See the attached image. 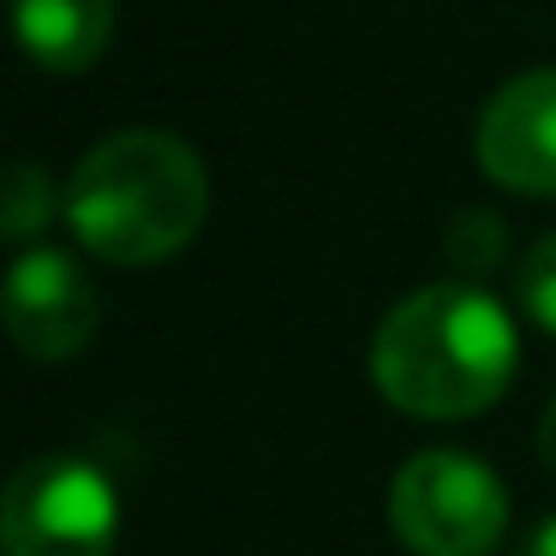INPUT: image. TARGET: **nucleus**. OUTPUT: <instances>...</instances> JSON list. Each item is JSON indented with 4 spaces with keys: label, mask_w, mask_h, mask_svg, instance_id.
<instances>
[{
    "label": "nucleus",
    "mask_w": 556,
    "mask_h": 556,
    "mask_svg": "<svg viewBox=\"0 0 556 556\" xmlns=\"http://www.w3.org/2000/svg\"><path fill=\"white\" fill-rule=\"evenodd\" d=\"M515 317L467 281L413 288L371 336V383L407 419H472L515 377Z\"/></svg>",
    "instance_id": "nucleus-1"
},
{
    "label": "nucleus",
    "mask_w": 556,
    "mask_h": 556,
    "mask_svg": "<svg viewBox=\"0 0 556 556\" xmlns=\"http://www.w3.org/2000/svg\"><path fill=\"white\" fill-rule=\"evenodd\" d=\"M210 210V174L186 138L132 126L85 150L66 192V222L97 257L121 269L174 257Z\"/></svg>",
    "instance_id": "nucleus-2"
},
{
    "label": "nucleus",
    "mask_w": 556,
    "mask_h": 556,
    "mask_svg": "<svg viewBox=\"0 0 556 556\" xmlns=\"http://www.w3.org/2000/svg\"><path fill=\"white\" fill-rule=\"evenodd\" d=\"M389 527L413 556H491L508 532V491L484 460L425 448L389 484Z\"/></svg>",
    "instance_id": "nucleus-3"
},
{
    "label": "nucleus",
    "mask_w": 556,
    "mask_h": 556,
    "mask_svg": "<svg viewBox=\"0 0 556 556\" xmlns=\"http://www.w3.org/2000/svg\"><path fill=\"white\" fill-rule=\"evenodd\" d=\"M121 539L114 479L85 455H37L18 467L0 503V551L7 556H109Z\"/></svg>",
    "instance_id": "nucleus-4"
},
{
    "label": "nucleus",
    "mask_w": 556,
    "mask_h": 556,
    "mask_svg": "<svg viewBox=\"0 0 556 556\" xmlns=\"http://www.w3.org/2000/svg\"><path fill=\"white\" fill-rule=\"evenodd\" d=\"M102 324V293L73 252L25 245L7 269V329L30 359H73Z\"/></svg>",
    "instance_id": "nucleus-5"
},
{
    "label": "nucleus",
    "mask_w": 556,
    "mask_h": 556,
    "mask_svg": "<svg viewBox=\"0 0 556 556\" xmlns=\"http://www.w3.org/2000/svg\"><path fill=\"white\" fill-rule=\"evenodd\" d=\"M479 168L527 198H556V66L520 73L484 102L472 126Z\"/></svg>",
    "instance_id": "nucleus-6"
},
{
    "label": "nucleus",
    "mask_w": 556,
    "mask_h": 556,
    "mask_svg": "<svg viewBox=\"0 0 556 556\" xmlns=\"http://www.w3.org/2000/svg\"><path fill=\"white\" fill-rule=\"evenodd\" d=\"M18 42L49 73H85L114 37V0H13Z\"/></svg>",
    "instance_id": "nucleus-7"
},
{
    "label": "nucleus",
    "mask_w": 556,
    "mask_h": 556,
    "mask_svg": "<svg viewBox=\"0 0 556 556\" xmlns=\"http://www.w3.org/2000/svg\"><path fill=\"white\" fill-rule=\"evenodd\" d=\"M54 222V180L30 156H18L7 168V204H0V233L25 245L30 233H42Z\"/></svg>",
    "instance_id": "nucleus-8"
},
{
    "label": "nucleus",
    "mask_w": 556,
    "mask_h": 556,
    "mask_svg": "<svg viewBox=\"0 0 556 556\" xmlns=\"http://www.w3.org/2000/svg\"><path fill=\"white\" fill-rule=\"evenodd\" d=\"M443 252H448V264H455L460 276H484V269H496L503 252H508L503 216H491V210H460V216L448 222V233H443Z\"/></svg>",
    "instance_id": "nucleus-9"
},
{
    "label": "nucleus",
    "mask_w": 556,
    "mask_h": 556,
    "mask_svg": "<svg viewBox=\"0 0 556 556\" xmlns=\"http://www.w3.org/2000/svg\"><path fill=\"white\" fill-rule=\"evenodd\" d=\"M515 288H520V305H527L532 324H544L556 336V233H544V240L527 252Z\"/></svg>",
    "instance_id": "nucleus-10"
},
{
    "label": "nucleus",
    "mask_w": 556,
    "mask_h": 556,
    "mask_svg": "<svg viewBox=\"0 0 556 556\" xmlns=\"http://www.w3.org/2000/svg\"><path fill=\"white\" fill-rule=\"evenodd\" d=\"M539 455H544V467L556 472V401L544 407V419H539Z\"/></svg>",
    "instance_id": "nucleus-11"
},
{
    "label": "nucleus",
    "mask_w": 556,
    "mask_h": 556,
    "mask_svg": "<svg viewBox=\"0 0 556 556\" xmlns=\"http://www.w3.org/2000/svg\"><path fill=\"white\" fill-rule=\"evenodd\" d=\"M520 556H556V515L544 520L539 532H532V539H527V551H520Z\"/></svg>",
    "instance_id": "nucleus-12"
}]
</instances>
